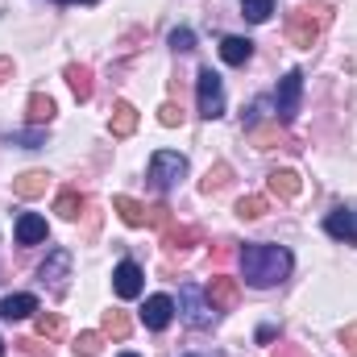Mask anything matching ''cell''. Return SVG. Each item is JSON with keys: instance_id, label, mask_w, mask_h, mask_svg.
<instances>
[{"instance_id": "1", "label": "cell", "mask_w": 357, "mask_h": 357, "mask_svg": "<svg viewBox=\"0 0 357 357\" xmlns=\"http://www.w3.org/2000/svg\"><path fill=\"white\" fill-rule=\"evenodd\" d=\"M291 266H295V258H291L282 245H262V241H254V245L241 250V274H245L250 287H278V282L291 274Z\"/></svg>"}, {"instance_id": "2", "label": "cell", "mask_w": 357, "mask_h": 357, "mask_svg": "<svg viewBox=\"0 0 357 357\" xmlns=\"http://www.w3.org/2000/svg\"><path fill=\"white\" fill-rule=\"evenodd\" d=\"M328 21H333V8H328V4H299V8H291V17H287V38L307 50V46L328 29Z\"/></svg>"}, {"instance_id": "3", "label": "cell", "mask_w": 357, "mask_h": 357, "mask_svg": "<svg viewBox=\"0 0 357 357\" xmlns=\"http://www.w3.org/2000/svg\"><path fill=\"white\" fill-rule=\"evenodd\" d=\"M195 96H199V116H208V121L225 116V84L212 67H204L195 75Z\"/></svg>"}, {"instance_id": "4", "label": "cell", "mask_w": 357, "mask_h": 357, "mask_svg": "<svg viewBox=\"0 0 357 357\" xmlns=\"http://www.w3.org/2000/svg\"><path fill=\"white\" fill-rule=\"evenodd\" d=\"M178 303H183V320H187L191 328H212L216 307H212V299H204V291H199L195 282H187V287L178 291Z\"/></svg>"}, {"instance_id": "5", "label": "cell", "mask_w": 357, "mask_h": 357, "mask_svg": "<svg viewBox=\"0 0 357 357\" xmlns=\"http://www.w3.org/2000/svg\"><path fill=\"white\" fill-rule=\"evenodd\" d=\"M183 175H187V158H183V154H175V150H158V154L150 158V183H154L158 191L175 187Z\"/></svg>"}, {"instance_id": "6", "label": "cell", "mask_w": 357, "mask_h": 357, "mask_svg": "<svg viewBox=\"0 0 357 357\" xmlns=\"http://www.w3.org/2000/svg\"><path fill=\"white\" fill-rule=\"evenodd\" d=\"M299 96H303V75H299V71H287L282 84H278V91H274L278 121H295V112H299Z\"/></svg>"}, {"instance_id": "7", "label": "cell", "mask_w": 357, "mask_h": 357, "mask_svg": "<svg viewBox=\"0 0 357 357\" xmlns=\"http://www.w3.org/2000/svg\"><path fill=\"white\" fill-rule=\"evenodd\" d=\"M208 299H212V307H216V312H233V307L241 303V287H237V278L216 274V278L208 282Z\"/></svg>"}, {"instance_id": "8", "label": "cell", "mask_w": 357, "mask_h": 357, "mask_svg": "<svg viewBox=\"0 0 357 357\" xmlns=\"http://www.w3.org/2000/svg\"><path fill=\"white\" fill-rule=\"evenodd\" d=\"M67 274H71V250L54 245V250L46 254V262H42V282H50L54 291H63V287H67Z\"/></svg>"}, {"instance_id": "9", "label": "cell", "mask_w": 357, "mask_h": 357, "mask_svg": "<svg viewBox=\"0 0 357 357\" xmlns=\"http://www.w3.org/2000/svg\"><path fill=\"white\" fill-rule=\"evenodd\" d=\"M142 278H146V274H142L137 262H121L116 274H112V287H116V295H121V299H137V295H142V287H146Z\"/></svg>"}, {"instance_id": "10", "label": "cell", "mask_w": 357, "mask_h": 357, "mask_svg": "<svg viewBox=\"0 0 357 357\" xmlns=\"http://www.w3.org/2000/svg\"><path fill=\"white\" fill-rule=\"evenodd\" d=\"M171 316H175V299L171 295H150L146 299V312H142V320H146V328H167L171 324Z\"/></svg>"}, {"instance_id": "11", "label": "cell", "mask_w": 357, "mask_h": 357, "mask_svg": "<svg viewBox=\"0 0 357 357\" xmlns=\"http://www.w3.org/2000/svg\"><path fill=\"white\" fill-rule=\"evenodd\" d=\"M108 129H112V137H133V129H137V108H133L129 100H116Z\"/></svg>"}, {"instance_id": "12", "label": "cell", "mask_w": 357, "mask_h": 357, "mask_svg": "<svg viewBox=\"0 0 357 357\" xmlns=\"http://www.w3.org/2000/svg\"><path fill=\"white\" fill-rule=\"evenodd\" d=\"M112 208L121 212V220H125L129 229H142V225H150V208H146V204H137L133 195H116V199H112Z\"/></svg>"}, {"instance_id": "13", "label": "cell", "mask_w": 357, "mask_h": 357, "mask_svg": "<svg viewBox=\"0 0 357 357\" xmlns=\"http://www.w3.org/2000/svg\"><path fill=\"white\" fill-rule=\"evenodd\" d=\"M46 187H50V175L46 171H25V175L13 178V191L21 199H38V195H46Z\"/></svg>"}, {"instance_id": "14", "label": "cell", "mask_w": 357, "mask_h": 357, "mask_svg": "<svg viewBox=\"0 0 357 357\" xmlns=\"http://www.w3.org/2000/svg\"><path fill=\"white\" fill-rule=\"evenodd\" d=\"M46 233H50V229H46V220H42L38 212H25V216L17 220V241H21V245H38V241H46Z\"/></svg>"}, {"instance_id": "15", "label": "cell", "mask_w": 357, "mask_h": 357, "mask_svg": "<svg viewBox=\"0 0 357 357\" xmlns=\"http://www.w3.org/2000/svg\"><path fill=\"white\" fill-rule=\"evenodd\" d=\"M38 312V299L33 295H4L0 299V316L13 324V320H25V316H33Z\"/></svg>"}, {"instance_id": "16", "label": "cell", "mask_w": 357, "mask_h": 357, "mask_svg": "<svg viewBox=\"0 0 357 357\" xmlns=\"http://www.w3.org/2000/svg\"><path fill=\"white\" fill-rule=\"evenodd\" d=\"M324 229H328V237H337V241H357L354 212H345V208H337V212H328V220H324Z\"/></svg>"}, {"instance_id": "17", "label": "cell", "mask_w": 357, "mask_h": 357, "mask_svg": "<svg viewBox=\"0 0 357 357\" xmlns=\"http://www.w3.org/2000/svg\"><path fill=\"white\" fill-rule=\"evenodd\" d=\"M250 54H254V42H250V38H225V42H220V59H225L229 67H245Z\"/></svg>"}, {"instance_id": "18", "label": "cell", "mask_w": 357, "mask_h": 357, "mask_svg": "<svg viewBox=\"0 0 357 357\" xmlns=\"http://www.w3.org/2000/svg\"><path fill=\"white\" fill-rule=\"evenodd\" d=\"M54 112H59V108H54V100H50L46 91H33V96H29V104H25L29 125H50V121H54Z\"/></svg>"}, {"instance_id": "19", "label": "cell", "mask_w": 357, "mask_h": 357, "mask_svg": "<svg viewBox=\"0 0 357 357\" xmlns=\"http://www.w3.org/2000/svg\"><path fill=\"white\" fill-rule=\"evenodd\" d=\"M195 241H199V229H191V225H175V220H171V225L162 229V245H167V250H187V245H195Z\"/></svg>"}, {"instance_id": "20", "label": "cell", "mask_w": 357, "mask_h": 357, "mask_svg": "<svg viewBox=\"0 0 357 357\" xmlns=\"http://www.w3.org/2000/svg\"><path fill=\"white\" fill-rule=\"evenodd\" d=\"M104 337H112V341H125L129 333H133V320H129V312H121V307H112V312H104Z\"/></svg>"}, {"instance_id": "21", "label": "cell", "mask_w": 357, "mask_h": 357, "mask_svg": "<svg viewBox=\"0 0 357 357\" xmlns=\"http://www.w3.org/2000/svg\"><path fill=\"white\" fill-rule=\"evenodd\" d=\"M67 84H71V91H75V100H91V91H96V84H91V67H84V63H71V67H67Z\"/></svg>"}, {"instance_id": "22", "label": "cell", "mask_w": 357, "mask_h": 357, "mask_svg": "<svg viewBox=\"0 0 357 357\" xmlns=\"http://www.w3.org/2000/svg\"><path fill=\"white\" fill-rule=\"evenodd\" d=\"M84 208H88V199H84L75 187H71V191H63V195L54 199V212H59L63 220H79V216H84Z\"/></svg>"}, {"instance_id": "23", "label": "cell", "mask_w": 357, "mask_h": 357, "mask_svg": "<svg viewBox=\"0 0 357 357\" xmlns=\"http://www.w3.org/2000/svg\"><path fill=\"white\" fill-rule=\"evenodd\" d=\"M270 195H278V199H291V195H299V175L295 171H270Z\"/></svg>"}, {"instance_id": "24", "label": "cell", "mask_w": 357, "mask_h": 357, "mask_svg": "<svg viewBox=\"0 0 357 357\" xmlns=\"http://www.w3.org/2000/svg\"><path fill=\"white\" fill-rule=\"evenodd\" d=\"M33 328H38L42 341H54V337H63V316H59V312H38Z\"/></svg>"}, {"instance_id": "25", "label": "cell", "mask_w": 357, "mask_h": 357, "mask_svg": "<svg viewBox=\"0 0 357 357\" xmlns=\"http://www.w3.org/2000/svg\"><path fill=\"white\" fill-rule=\"evenodd\" d=\"M229 175H233V171H229V162H216V167H208V175H204V183H199V187H204V195H212V191H225V187H229Z\"/></svg>"}, {"instance_id": "26", "label": "cell", "mask_w": 357, "mask_h": 357, "mask_svg": "<svg viewBox=\"0 0 357 357\" xmlns=\"http://www.w3.org/2000/svg\"><path fill=\"white\" fill-rule=\"evenodd\" d=\"M270 13H274V0H241V17L254 21V25L270 21Z\"/></svg>"}, {"instance_id": "27", "label": "cell", "mask_w": 357, "mask_h": 357, "mask_svg": "<svg viewBox=\"0 0 357 357\" xmlns=\"http://www.w3.org/2000/svg\"><path fill=\"white\" fill-rule=\"evenodd\" d=\"M266 195H245V199H237V216L241 220H258V216H266Z\"/></svg>"}, {"instance_id": "28", "label": "cell", "mask_w": 357, "mask_h": 357, "mask_svg": "<svg viewBox=\"0 0 357 357\" xmlns=\"http://www.w3.org/2000/svg\"><path fill=\"white\" fill-rule=\"evenodd\" d=\"M100 345H104L100 333H79V337H75V354L79 357H96L100 354Z\"/></svg>"}, {"instance_id": "29", "label": "cell", "mask_w": 357, "mask_h": 357, "mask_svg": "<svg viewBox=\"0 0 357 357\" xmlns=\"http://www.w3.org/2000/svg\"><path fill=\"white\" fill-rule=\"evenodd\" d=\"M171 50H178V54L195 50V33H191L187 25H178V29H171Z\"/></svg>"}, {"instance_id": "30", "label": "cell", "mask_w": 357, "mask_h": 357, "mask_svg": "<svg viewBox=\"0 0 357 357\" xmlns=\"http://www.w3.org/2000/svg\"><path fill=\"white\" fill-rule=\"evenodd\" d=\"M158 121H162L167 129H175V125H183V108H178L175 100H167V104L158 108Z\"/></svg>"}, {"instance_id": "31", "label": "cell", "mask_w": 357, "mask_h": 357, "mask_svg": "<svg viewBox=\"0 0 357 357\" xmlns=\"http://www.w3.org/2000/svg\"><path fill=\"white\" fill-rule=\"evenodd\" d=\"M250 137H254V142H258V150H270V146H274V142H278V146H282V137H278V129H250Z\"/></svg>"}, {"instance_id": "32", "label": "cell", "mask_w": 357, "mask_h": 357, "mask_svg": "<svg viewBox=\"0 0 357 357\" xmlns=\"http://www.w3.org/2000/svg\"><path fill=\"white\" fill-rule=\"evenodd\" d=\"M8 142H17V146H25V150H38V146H42V133H38V125H33L29 133H8Z\"/></svg>"}, {"instance_id": "33", "label": "cell", "mask_w": 357, "mask_h": 357, "mask_svg": "<svg viewBox=\"0 0 357 357\" xmlns=\"http://www.w3.org/2000/svg\"><path fill=\"white\" fill-rule=\"evenodd\" d=\"M341 345H345V354L357 357V324H345V333H341Z\"/></svg>"}, {"instance_id": "34", "label": "cell", "mask_w": 357, "mask_h": 357, "mask_svg": "<svg viewBox=\"0 0 357 357\" xmlns=\"http://www.w3.org/2000/svg\"><path fill=\"white\" fill-rule=\"evenodd\" d=\"M17 345H21L29 357H50V345L42 349V341H33V337H25V341H17Z\"/></svg>"}, {"instance_id": "35", "label": "cell", "mask_w": 357, "mask_h": 357, "mask_svg": "<svg viewBox=\"0 0 357 357\" xmlns=\"http://www.w3.org/2000/svg\"><path fill=\"white\" fill-rule=\"evenodd\" d=\"M13 75V59H0V79H8Z\"/></svg>"}, {"instance_id": "36", "label": "cell", "mask_w": 357, "mask_h": 357, "mask_svg": "<svg viewBox=\"0 0 357 357\" xmlns=\"http://www.w3.org/2000/svg\"><path fill=\"white\" fill-rule=\"evenodd\" d=\"M59 4H75V0H59ZM79 4H96V0H79Z\"/></svg>"}, {"instance_id": "37", "label": "cell", "mask_w": 357, "mask_h": 357, "mask_svg": "<svg viewBox=\"0 0 357 357\" xmlns=\"http://www.w3.org/2000/svg\"><path fill=\"white\" fill-rule=\"evenodd\" d=\"M0 357H4V341H0Z\"/></svg>"}, {"instance_id": "38", "label": "cell", "mask_w": 357, "mask_h": 357, "mask_svg": "<svg viewBox=\"0 0 357 357\" xmlns=\"http://www.w3.org/2000/svg\"><path fill=\"white\" fill-rule=\"evenodd\" d=\"M121 357H137V354H121Z\"/></svg>"}, {"instance_id": "39", "label": "cell", "mask_w": 357, "mask_h": 357, "mask_svg": "<svg viewBox=\"0 0 357 357\" xmlns=\"http://www.w3.org/2000/svg\"><path fill=\"white\" fill-rule=\"evenodd\" d=\"M354 225H357V208H354Z\"/></svg>"}]
</instances>
